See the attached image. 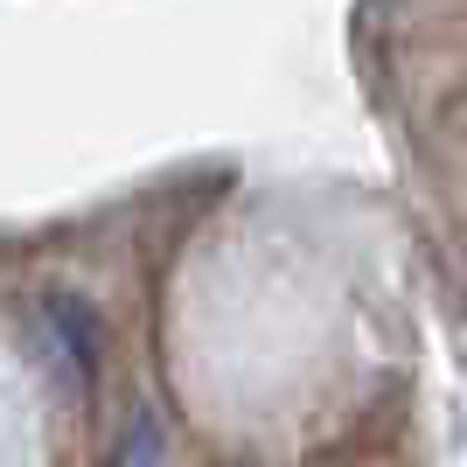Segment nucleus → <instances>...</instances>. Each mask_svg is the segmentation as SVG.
Returning a JSON list of instances; mask_svg holds the SVG:
<instances>
[{"instance_id":"1","label":"nucleus","mask_w":467,"mask_h":467,"mask_svg":"<svg viewBox=\"0 0 467 467\" xmlns=\"http://www.w3.org/2000/svg\"><path fill=\"white\" fill-rule=\"evenodd\" d=\"M36 342L49 349V370H63V384L91 398L98 377H105V321L84 293H42L36 300Z\"/></svg>"},{"instance_id":"2","label":"nucleus","mask_w":467,"mask_h":467,"mask_svg":"<svg viewBox=\"0 0 467 467\" xmlns=\"http://www.w3.org/2000/svg\"><path fill=\"white\" fill-rule=\"evenodd\" d=\"M112 467H161V426L147 411L126 419V432H119V447H112Z\"/></svg>"}]
</instances>
